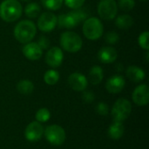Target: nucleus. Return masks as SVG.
<instances>
[{
	"mask_svg": "<svg viewBox=\"0 0 149 149\" xmlns=\"http://www.w3.org/2000/svg\"><path fill=\"white\" fill-rule=\"evenodd\" d=\"M13 33L15 38L19 43L24 45L31 42L34 38L37 33V26L32 21L24 19L19 21L16 24Z\"/></svg>",
	"mask_w": 149,
	"mask_h": 149,
	"instance_id": "obj_1",
	"label": "nucleus"
},
{
	"mask_svg": "<svg viewBox=\"0 0 149 149\" xmlns=\"http://www.w3.org/2000/svg\"><path fill=\"white\" fill-rule=\"evenodd\" d=\"M23 13V7L17 0H3L0 3V17L7 22L17 21Z\"/></svg>",
	"mask_w": 149,
	"mask_h": 149,
	"instance_id": "obj_2",
	"label": "nucleus"
},
{
	"mask_svg": "<svg viewBox=\"0 0 149 149\" xmlns=\"http://www.w3.org/2000/svg\"><path fill=\"white\" fill-rule=\"evenodd\" d=\"M87 16V12L81 8L72 10V11L66 14L59 15L58 17V24L62 28L72 29L79 25L82 21H85Z\"/></svg>",
	"mask_w": 149,
	"mask_h": 149,
	"instance_id": "obj_3",
	"label": "nucleus"
},
{
	"mask_svg": "<svg viewBox=\"0 0 149 149\" xmlns=\"http://www.w3.org/2000/svg\"><path fill=\"white\" fill-rule=\"evenodd\" d=\"M82 31L87 39L97 40L103 35L104 26L100 18L96 17H90L84 21Z\"/></svg>",
	"mask_w": 149,
	"mask_h": 149,
	"instance_id": "obj_4",
	"label": "nucleus"
},
{
	"mask_svg": "<svg viewBox=\"0 0 149 149\" xmlns=\"http://www.w3.org/2000/svg\"><path fill=\"white\" fill-rule=\"evenodd\" d=\"M60 45L65 52L74 53L80 51L83 41L78 33L72 31H66L60 36Z\"/></svg>",
	"mask_w": 149,
	"mask_h": 149,
	"instance_id": "obj_5",
	"label": "nucleus"
},
{
	"mask_svg": "<svg viewBox=\"0 0 149 149\" xmlns=\"http://www.w3.org/2000/svg\"><path fill=\"white\" fill-rule=\"evenodd\" d=\"M132 112V105L127 99L121 98L116 100L113 106L111 114L114 121H120L127 120Z\"/></svg>",
	"mask_w": 149,
	"mask_h": 149,
	"instance_id": "obj_6",
	"label": "nucleus"
},
{
	"mask_svg": "<svg viewBox=\"0 0 149 149\" xmlns=\"http://www.w3.org/2000/svg\"><path fill=\"white\" fill-rule=\"evenodd\" d=\"M45 137L47 141L54 146L62 145L66 138L64 128L58 125H51L44 130Z\"/></svg>",
	"mask_w": 149,
	"mask_h": 149,
	"instance_id": "obj_7",
	"label": "nucleus"
},
{
	"mask_svg": "<svg viewBox=\"0 0 149 149\" xmlns=\"http://www.w3.org/2000/svg\"><path fill=\"white\" fill-rule=\"evenodd\" d=\"M97 10L101 19L113 20L118 13L117 2L115 0H100L98 3Z\"/></svg>",
	"mask_w": 149,
	"mask_h": 149,
	"instance_id": "obj_8",
	"label": "nucleus"
},
{
	"mask_svg": "<svg viewBox=\"0 0 149 149\" xmlns=\"http://www.w3.org/2000/svg\"><path fill=\"white\" fill-rule=\"evenodd\" d=\"M58 25V17L51 12H43L38 16V28L44 32H50L53 31Z\"/></svg>",
	"mask_w": 149,
	"mask_h": 149,
	"instance_id": "obj_9",
	"label": "nucleus"
},
{
	"mask_svg": "<svg viewBox=\"0 0 149 149\" xmlns=\"http://www.w3.org/2000/svg\"><path fill=\"white\" fill-rule=\"evenodd\" d=\"M44 127L41 123L33 121L28 124L24 130V136L30 142H35L39 141L44 135Z\"/></svg>",
	"mask_w": 149,
	"mask_h": 149,
	"instance_id": "obj_10",
	"label": "nucleus"
},
{
	"mask_svg": "<svg viewBox=\"0 0 149 149\" xmlns=\"http://www.w3.org/2000/svg\"><path fill=\"white\" fill-rule=\"evenodd\" d=\"M63 59H64L63 51L58 46L51 47L45 54V62L49 66L52 68H57L60 66L63 62Z\"/></svg>",
	"mask_w": 149,
	"mask_h": 149,
	"instance_id": "obj_11",
	"label": "nucleus"
},
{
	"mask_svg": "<svg viewBox=\"0 0 149 149\" xmlns=\"http://www.w3.org/2000/svg\"><path fill=\"white\" fill-rule=\"evenodd\" d=\"M68 84L72 90L82 92L86 89L88 80L84 74L80 72H73L68 77Z\"/></svg>",
	"mask_w": 149,
	"mask_h": 149,
	"instance_id": "obj_12",
	"label": "nucleus"
},
{
	"mask_svg": "<svg viewBox=\"0 0 149 149\" xmlns=\"http://www.w3.org/2000/svg\"><path fill=\"white\" fill-rule=\"evenodd\" d=\"M133 101L138 106H146L149 102V90L148 85L141 84L138 86L132 94Z\"/></svg>",
	"mask_w": 149,
	"mask_h": 149,
	"instance_id": "obj_13",
	"label": "nucleus"
},
{
	"mask_svg": "<svg viewBox=\"0 0 149 149\" xmlns=\"http://www.w3.org/2000/svg\"><path fill=\"white\" fill-rule=\"evenodd\" d=\"M22 52L27 59L31 61L39 59L43 55V50L35 42H29L24 44L22 48Z\"/></svg>",
	"mask_w": 149,
	"mask_h": 149,
	"instance_id": "obj_14",
	"label": "nucleus"
},
{
	"mask_svg": "<svg viewBox=\"0 0 149 149\" xmlns=\"http://www.w3.org/2000/svg\"><path fill=\"white\" fill-rule=\"evenodd\" d=\"M126 86V80L121 75H113L110 77L106 83V89L110 93H120Z\"/></svg>",
	"mask_w": 149,
	"mask_h": 149,
	"instance_id": "obj_15",
	"label": "nucleus"
},
{
	"mask_svg": "<svg viewBox=\"0 0 149 149\" xmlns=\"http://www.w3.org/2000/svg\"><path fill=\"white\" fill-rule=\"evenodd\" d=\"M117 58L118 52L112 46H104L98 52V58L103 64H112Z\"/></svg>",
	"mask_w": 149,
	"mask_h": 149,
	"instance_id": "obj_16",
	"label": "nucleus"
},
{
	"mask_svg": "<svg viewBox=\"0 0 149 149\" xmlns=\"http://www.w3.org/2000/svg\"><path fill=\"white\" fill-rule=\"evenodd\" d=\"M127 77L133 82L140 83L144 80L146 77V73L143 69L136 65H130L127 68L126 71Z\"/></svg>",
	"mask_w": 149,
	"mask_h": 149,
	"instance_id": "obj_17",
	"label": "nucleus"
},
{
	"mask_svg": "<svg viewBox=\"0 0 149 149\" xmlns=\"http://www.w3.org/2000/svg\"><path fill=\"white\" fill-rule=\"evenodd\" d=\"M124 125L120 121H114L113 124L109 127L108 129V135L113 140H119L120 139L124 134Z\"/></svg>",
	"mask_w": 149,
	"mask_h": 149,
	"instance_id": "obj_18",
	"label": "nucleus"
},
{
	"mask_svg": "<svg viewBox=\"0 0 149 149\" xmlns=\"http://www.w3.org/2000/svg\"><path fill=\"white\" fill-rule=\"evenodd\" d=\"M104 78L103 69L100 65H93L89 71V80L91 84L96 86L99 85Z\"/></svg>",
	"mask_w": 149,
	"mask_h": 149,
	"instance_id": "obj_19",
	"label": "nucleus"
},
{
	"mask_svg": "<svg viewBox=\"0 0 149 149\" xmlns=\"http://www.w3.org/2000/svg\"><path fill=\"white\" fill-rule=\"evenodd\" d=\"M115 24L120 30H127L134 25V18L128 14H122L116 18Z\"/></svg>",
	"mask_w": 149,
	"mask_h": 149,
	"instance_id": "obj_20",
	"label": "nucleus"
},
{
	"mask_svg": "<svg viewBox=\"0 0 149 149\" xmlns=\"http://www.w3.org/2000/svg\"><path fill=\"white\" fill-rule=\"evenodd\" d=\"M17 90L21 94L29 95L33 92L34 85L29 79H22L17 84Z\"/></svg>",
	"mask_w": 149,
	"mask_h": 149,
	"instance_id": "obj_21",
	"label": "nucleus"
},
{
	"mask_svg": "<svg viewBox=\"0 0 149 149\" xmlns=\"http://www.w3.org/2000/svg\"><path fill=\"white\" fill-rule=\"evenodd\" d=\"M40 11H41L40 6L37 3H34V2L29 3L24 8V14L26 17L30 18L38 17L40 15Z\"/></svg>",
	"mask_w": 149,
	"mask_h": 149,
	"instance_id": "obj_22",
	"label": "nucleus"
},
{
	"mask_svg": "<svg viewBox=\"0 0 149 149\" xmlns=\"http://www.w3.org/2000/svg\"><path fill=\"white\" fill-rule=\"evenodd\" d=\"M59 80V73L56 70H48L44 74V81L49 86L56 85Z\"/></svg>",
	"mask_w": 149,
	"mask_h": 149,
	"instance_id": "obj_23",
	"label": "nucleus"
},
{
	"mask_svg": "<svg viewBox=\"0 0 149 149\" xmlns=\"http://www.w3.org/2000/svg\"><path fill=\"white\" fill-rule=\"evenodd\" d=\"M64 0H41L42 5L49 10H57L61 8Z\"/></svg>",
	"mask_w": 149,
	"mask_h": 149,
	"instance_id": "obj_24",
	"label": "nucleus"
},
{
	"mask_svg": "<svg viewBox=\"0 0 149 149\" xmlns=\"http://www.w3.org/2000/svg\"><path fill=\"white\" fill-rule=\"evenodd\" d=\"M35 118H36V121H38L39 123L47 122L51 118V113L47 108L42 107L37 111Z\"/></svg>",
	"mask_w": 149,
	"mask_h": 149,
	"instance_id": "obj_25",
	"label": "nucleus"
},
{
	"mask_svg": "<svg viewBox=\"0 0 149 149\" xmlns=\"http://www.w3.org/2000/svg\"><path fill=\"white\" fill-rule=\"evenodd\" d=\"M118 8H120L123 11H130L135 6L134 0H119L117 3Z\"/></svg>",
	"mask_w": 149,
	"mask_h": 149,
	"instance_id": "obj_26",
	"label": "nucleus"
},
{
	"mask_svg": "<svg viewBox=\"0 0 149 149\" xmlns=\"http://www.w3.org/2000/svg\"><path fill=\"white\" fill-rule=\"evenodd\" d=\"M148 37L149 32L146 31H143L142 33H141L139 36V38H138V42H139L140 46L146 51H148L149 48Z\"/></svg>",
	"mask_w": 149,
	"mask_h": 149,
	"instance_id": "obj_27",
	"label": "nucleus"
},
{
	"mask_svg": "<svg viewBox=\"0 0 149 149\" xmlns=\"http://www.w3.org/2000/svg\"><path fill=\"white\" fill-rule=\"evenodd\" d=\"M105 40L109 45H115L120 40V36L115 31H108L105 35Z\"/></svg>",
	"mask_w": 149,
	"mask_h": 149,
	"instance_id": "obj_28",
	"label": "nucleus"
},
{
	"mask_svg": "<svg viewBox=\"0 0 149 149\" xmlns=\"http://www.w3.org/2000/svg\"><path fill=\"white\" fill-rule=\"evenodd\" d=\"M86 0H64L65 5L72 10L79 9L83 6Z\"/></svg>",
	"mask_w": 149,
	"mask_h": 149,
	"instance_id": "obj_29",
	"label": "nucleus"
},
{
	"mask_svg": "<svg viewBox=\"0 0 149 149\" xmlns=\"http://www.w3.org/2000/svg\"><path fill=\"white\" fill-rule=\"evenodd\" d=\"M108 108H109L108 106H107L106 103H104V102H100V103H98V105L96 106V111H97V113H98L100 115H102V116L107 115L108 111H109Z\"/></svg>",
	"mask_w": 149,
	"mask_h": 149,
	"instance_id": "obj_30",
	"label": "nucleus"
},
{
	"mask_svg": "<svg viewBox=\"0 0 149 149\" xmlns=\"http://www.w3.org/2000/svg\"><path fill=\"white\" fill-rule=\"evenodd\" d=\"M37 44L40 46V48L42 50H46L50 46V40H49V38L46 36L42 35V36H40L38 38V41Z\"/></svg>",
	"mask_w": 149,
	"mask_h": 149,
	"instance_id": "obj_31",
	"label": "nucleus"
},
{
	"mask_svg": "<svg viewBox=\"0 0 149 149\" xmlns=\"http://www.w3.org/2000/svg\"><path fill=\"white\" fill-rule=\"evenodd\" d=\"M82 99L86 103H92L94 100L95 96H94L93 93H92L90 91H85L82 94Z\"/></svg>",
	"mask_w": 149,
	"mask_h": 149,
	"instance_id": "obj_32",
	"label": "nucleus"
},
{
	"mask_svg": "<svg viewBox=\"0 0 149 149\" xmlns=\"http://www.w3.org/2000/svg\"><path fill=\"white\" fill-rule=\"evenodd\" d=\"M22 1H24V2H29V1H31V0H22Z\"/></svg>",
	"mask_w": 149,
	"mask_h": 149,
	"instance_id": "obj_33",
	"label": "nucleus"
},
{
	"mask_svg": "<svg viewBox=\"0 0 149 149\" xmlns=\"http://www.w3.org/2000/svg\"><path fill=\"white\" fill-rule=\"evenodd\" d=\"M141 1H144L145 2V1H148V0H141Z\"/></svg>",
	"mask_w": 149,
	"mask_h": 149,
	"instance_id": "obj_34",
	"label": "nucleus"
}]
</instances>
